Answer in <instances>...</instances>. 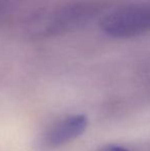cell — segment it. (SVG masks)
<instances>
[{
    "label": "cell",
    "mask_w": 150,
    "mask_h": 151,
    "mask_svg": "<svg viewBox=\"0 0 150 151\" xmlns=\"http://www.w3.org/2000/svg\"><path fill=\"white\" fill-rule=\"evenodd\" d=\"M100 27L109 37L130 39L150 32V1L132 2L113 9L101 20Z\"/></svg>",
    "instance_id": "cell-1"
},
{
    "label": "cell",
    "mask_w": 150,
    "mask_h": 151,
    "mask_svg": "<svg viewBox=\"0 0 150 151\" xmlns=\"http://www.w3.org/2000/svg\"><path fill=\"white\" fill-rule=\"evenodd\" d=\"M99 12V4L90 1L75 2L65 5L48 17L44 32L46 35H56L73 30L85 24Z\"/></svg>",
    "instance_id": "cell-2"
},
{
    "label": "cell",
    "mask_w": 150,
    "mask_h": 151,
    "mask_svg": "<svg viewBox=\"0 0 150 151\" xmlns=\"http://www.w3.org/2000/svg\"><path fill=\"white\" fill-rule=\"evenodd\" d=\"M88 120L83 115H70L56 121L41 136L39 147L41 149H55L82 135Z\"/></svg>",
    "instance_id": "cell-3"
},
{
    "label": "cell",
    "mask_w": 150,
    "mask_h": 151,
    "mask_svg": "<svg viewBox=\"0 0 150 151\" xmlns=\"http://www.w3.org/2000/svg\"><path fill=\"white\" fill-rule=\"evenodd\" d=\"M99 151H132V150L119 145H108V146H105L104 148H102V149H100Z\"/></svg>",
    "instance_id": "cell-4"
},
{
    "label": "cell",
    "mask_w": 150,
    "mask_h": 151,
    "mask_svg": "<svg viewBox=\"0 0 150 151\" xmlns=\"http://www.w3.org/2000/svg\"><path fill=\"white\" fill-rule=\"evenodd\" d=\"M138 151H150V144H146L142 148H140Z\"/></svg>",
    "instance_id": "cell-5"
}]
</instances>
